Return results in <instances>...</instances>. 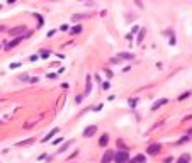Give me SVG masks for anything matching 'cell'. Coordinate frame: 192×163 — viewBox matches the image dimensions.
<instances>
[{"label": "cell", "instance_id": "7a4b0ae2", "mask_svg": "<svg viewBox=\"0 0 192 163\" xmlns=\"http://www.w3.org/2000/svg\"><path fill=\"white\" fill-rule=\"evenodd\" d=\"M160 149H162V146H160L158 143H155V145H150V146H148L146 153H148V155H152V156H155V155H158V153H160Z\"/></svg>", "mask_w": 192, "mask_h": 163}, {"label": "cell", "instance_id": "d6986e66", "mask_svg": "<svg viewBox=\"0 0 192 163\" xmlns=\"http://www.w3.org/2000/svg\"><path fill=\"white\" fill-rule=\"evenodd\" d=\"M68 146H70V141H67V143H65V145H63V146H61V148H60V149H58V151H60V153H63V151H65V149H67V148H68Z\"/></svg>", "mask_w": 192, "mask_h": 163}, {"label": "cell", "instance_id": "2e32d148", "mask_svg": "<svg viewBox=\"0 0 192 163\" xmlns=\"http://www.w3.org/2000/svg\"><path fill=\"white\" fill-rule=\"evenodd\" d=\"M34 139H27V141H21L19 143V146H27V145H33Z\"/></svg>", "mask_w": 192, "mask_h": 163}, {"label": "cell", "instance_id": "8992f818", "mask_svg": "<svg viewBox=\"0 0 192 163\" xmlns=\"http://www.w3.org/2000/svg\"><path fill=\"white\" fill-rule=\"evenodd\" d=\"M109 138H111V136H109L107 133L106 134H102V136H100V139H99V146H107V143H109Z\"/></svg>", "mask_w": 192, "mask_h": 163}, {"label": "cell", "instance_id": "9c48e42d", "mask_svg": "<svg viewBox=\"0 0 192 163\" xmlns=\"http://www.w3.org/2000/svg\"><path fill=\"white\" fill-rule=\"evenodd\" d=\"M90 90H92V82H90V76H87V87H85V94H83V97H85V95H89V94H90Z\"/></svg>", "mask_w": 192, "mask_h": 163}, {"label": "cell", "instance_id": "5b68a950", "mask_svg": "<svg viewBox=\"0 0 192 163\" xmlns=\"http://www.w3.org/2000/svg\"><path fill=\"white\" fill-rule=\"evenodd\" d=\"M167 102H168V100H167V99H158V100H156L155 104L152 105V111H156V109H160V107H162V105H165Z\"/></svg>", "mask_w": 192, "mask_h": 163}, {"label": "cell", "instance_id": "44dd1931", "mask_svg": "<svg viewBox=\"0 0 192 163\" xmlns=\"http://www.w3.org/2000/svg\"><path fill=\"white\" fill-rule=\"evenodd\" d=\"M82 17H83V15H73V21H80Z\"/></svg>", "mask_w": 192, "mask_h": 163}, {"label": "cell", "instance_id": "7402d4cb", "mask_svg": "<svg viewBox=\"0 0 192 163\" xmlns=\"http://www.w3.org/2000/svg\"><path fill=\"white\" fill-rule=\"evenodd\" d=\"M134 2H136V4H138V5H140V7H141V9H143V4H141V0H134Z\"/></svg>", "mask_w": 192, "mask_h": 163}, {"label": "cell", "instance_id": "30bf717a", "mask_svg": "<svg viewBox=\"0 0 192 163\" xmlns=\"http://www.w3.org/2000/svg\"><path fill=\"white\" fill-rule=\"evenodd\" d=\"M122 58L133 60V58H134V54H131V53H119V60H122Z\"/></svg>", "mask_w": 192, "mask_h": 163}, {"label": "cell", "instance_id": "7c38bea8", "mask_svg": "<svg viewBox=\"0 0 192 163\" xmlns=\"http://www.w3.org/2000/svg\"><path fill=\"white\" fill-rule=\"evenodd\" d=\"M58 131H60V129H58V127H55V129H53V131H51V133H49V134H48V136H44V139H43V141H49V139H51V138H53V136H55V134H56V133H58Z\"/></svg>", "mask_w": 192, "mask_h": 163}, {"label": "cell", "instance_id": "277c9868", "mask_svg": "<svg viewBox=\"0 0 192 163\" xmlns=\"http://www.w3.org/2000/svg\"><path fill=\"white\" fill-rule=\"evenodd\" d=\"M95 133H97V126H89V127H85V129H83V136H85V138H92Z\"/></svg>", "mask_w": 192, "mask_h": 163}, {"label": "cell", "instance_id": "52a82bcc", "mask_svg": "<svg viewBox=\"0 0 192 163\" xmlns=\"http://www.w3.org/2000/svg\"><path fill=\"white\" fill-rule=\"evenodd\" d=\"M189 161H190V155H189V153H184V155L177 160V163H189Z\"/></svg>", "mask_w": 192, "mask_h": 163}, {"label": "cell", "instance_id": "6da1fadb", "mask_svg": "<svg viewBox=\"0 0 192 163\" xmlns=\"http://www.w3.org/2000/svg\"><path fill=\"white\" fill-rule=\"evenodd\" d=\"M114 161L116 163H129V153L126 149H121V151L114 153Z\"/></svg>", "mask_w": 192, "mask_h": 163}, {"label": "cell", "instance_id": "603a6c76", "mask_svg": "<svg viewBox=\"0 0 192 163\" xmlns=\"http://www.w3.org/2000/svg\"><path fill=\"white\" fill-rule=\"evenodd\" d=\"M187 138H192V129H190V131H189V133H187Z\"/></svg>", "mask_w": 192, "mask_h": 163}, {"label": "cell", "instance_id": "8fae6325", "mask_svg": "<svg viewBox=\"0 0 192 163\" xmlns=\"http://www.w3.org/2000/svg\"><path fill=\"white\" fill-rule=\"evenodd\" d=\"M21 41H22V37H15V39H14V41H12V43H9V44H7V48H9V49H10V48L17 46V44H19V43H21Z\"/></svg>", "mask_w": 192, "mask_h": 163}, {"label": "cell", "instance_id": "4fadbf2b", "mask_svg": "<svg viewBox=\"0 0 192 163\" xmlns=\"http://www.w3.org/2000/svg\"><path fill=\"white\" fill-rule=\"evenodd\" d=\"M144 34H146V29H141V31H140V34H138V44H140L141 41H143Z\"/></svg>", "mask_w": 192, "mask_h": 163}, {"label": "cell", "instance_id": "9a60e30c", "mask_svg": "<svg viewBox=\"0 0 192 163\" xmlns=\"http://www.w3.org/2000/svg\"><path fill=\"white\" fill-rule=\"evenodd\" d=\"M31 78H33V76H29V75H21V76H19L21 82H31Z\"/></svg>", "mask_w": 192, "mask_h": 163}, {"label": "cell", "instance_id": "cb8c5ba5", "mask_svg": "<svg viewBox=\"0 0 192 163\" xmlns=\"http://www.w3.org/2000/svg\"><path fill=\"white\" fill-rule=\"evenodd\" d=\"M14 2H15V0H9V4H14Z\"/></svg>", "mask_w": 192, "mask_h": 163}, {"label": "cell", "instance_id": "ac0fdd59", "mask_svg": "<svg viewBox=\"0 0 192 163\" xmlns=\"http://www.w3.org/2000/svg\"><path fill=\"white\" fill-rule=\"evenodd\" d=\"M39 56H41V58H48V56H49V51H48V49L41 51V53H39Z\"/></svg>", "mask_w": 192, "mask_h": 163}, {"label": "cell", "instance_id": "ffe728a7", "mask_svg": "<svg viewBox=\"0 0 192 163\" xmlns=\"http://www.w3.org/2000/svg\"><path fill=\"white\" fill-rule=\"evenodd\" d=\"M189 95H190V92H185V94H182L180 97H179V100H184V99H187Z\"/></svg>", "mask_w": 192, "mask_h": 163}, {"label": "cell", "instance_id": "ba28073f", "mask_svg": "<svg viewBox=\"0 0 192 163\" xmlns=\"http://www.w3.org/2000/svg\"><path fill=\"white\" fill-rule=\"evenodd\" d=\"M146 161V158H144V155H136L133 160H131V163H144Z\"/></svg>", "mask_w": 192, "mask_h": 163}, {"label": "cell", "instance_id": "e0dca14e", "mask_svg": "<svg viewBox=\"0 0 192 163\" xmlns=\"http://www.w3.org/2000/svg\"><path fill=\"white\" fill-rule=\"evenodd\" d=\"M80 31H82V25L78 24V25H75L73 29H71V33H73V34H78V33H80Z\"/></svg>", "mask_w": 192, "mask_h": 163}, {"label": "cell", "instance_id": "3957f363", "mask_svg": "<svg viewBox=\"0 0 192 163\" xmlns=\"http://www.w3.org/2000/svg\"><path fill=\"white\" fill-rule=\"evenodd\" d=\"M112 160H114V151L107 149V151L104 153V156H102V160H100V163H111Z\"/></svg>", "mask_w": 192, "mask_h": 163}, {"label": "cell", "instance_id": "5bb4252c", "mask_svg": "<svg viewBox=\"0 0 192 163\" xmlns=\"http://www.w3.org/2000/svg\"><path fill=\"white\" fill-rule=\"evenodd\" d=\"M19 33H24V27H22V25H21V27H15V29L10 31V34H14V36H15V34H19Z\"/></svg>", "mask_w": 192, "mask_h": 163}, {"label": "cell", "instance_id": "d4e9b609", "mask_svg": "<svg viewBox=\"0 0 192 163\" xmlns=\"http://www.w3.org/2000/svg\"><path fill=\"white\" fill-rule=\"evenodd\" d=\"M82 2H83V0H82Z\"/></svg>", "mask_w": 192, "mask_h": 163}]
</instances>
